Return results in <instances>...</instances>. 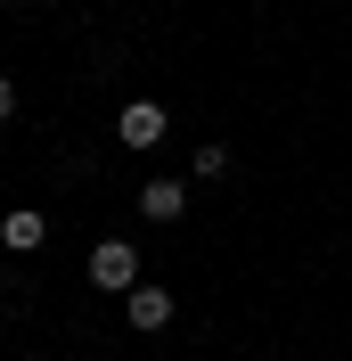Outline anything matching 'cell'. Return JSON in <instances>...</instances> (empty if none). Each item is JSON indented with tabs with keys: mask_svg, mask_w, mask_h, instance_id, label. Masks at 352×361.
Instances as JSON below:
<instances>
[{
	"mask_svg": "<svg viewBox=\"0 0 352 361\" xmlns=\"http://www.w3.org/2000/svg\"><path fill=\"white\" fill-rule=\"evenodd\" d=\"M90 288H115V295L139 288V255H132V238H99V247H90Z\"/></svg>",
	"mask_w": 352,
	"mask_h": 361,
	"instance_id": "obj_1",
	"label": "cell"
},
{
	"mask_svg": "<svg viewBox=\"0 0 352 361\" xmlns=\"http://www.w3.org/2000/svg\"><path fill=\"white\" fill-rule=\"evenodd\" d=\"M164 123H172V115L156 107V99H132V107L115 115V132H123V148H156V140H164Z\"/></svg>",
	"mask_w": 352,
	"mask_h": 361,
	"instance_id": "obj_2",
	"label": "cell"
},
{
	"mask_svg": "<svg viewBox=\"0 0 352 361\" xmlns=\"http://www.w3.org/2000/svg\"><path fill=\"white\" fill-rule=\"evenodd\" d=\"M123 312H132L139 337H156V329H172L180 304H172V288H132V295H123Z\"/></svg>",
	"mask_w": 352,
	"mask_h": 361,
	"instance_id": "obj_3",
	"label": "cell"
},
{
	"mask_svg": "<svg viewBox=\"0 0 352 361\" xmlns=\"http://www.w3.org/2000/svg\"><path fill=\"white\" fill-rule=\"evenodd\" d=\"M139 214H148V222H180V214H189V180L156 173L148 189H139Z\"/></svg>",
	"mask_w": 352,
	"mask_h": 361,
	"instance_id": "obj_4",
	"label": "cell"
},
{
	"mask_svg": "<svg viewBox=\"0 0 352 361\" xmlns=\"http://www.w3.org/2000/svg\"><path fill=\"white\" fill-rule=\"evenodd\" d=\"M0 238H8V247H17V255H33V247H42V238H49V222H42V214H33V205H17V214H0Z\"/></svg>",
	"mask_w": 352,
	"mask_h": 361,
	"instance_id": "obj_5",
	"label": "cell"
},
{
	"mask_svg": "<svg viewBox=\"0 0 352 361\" xmlns=\"http://www.w3.org/2000/svg\"><path fill=\"white\" fill-rule=\"evenodd\" d=\"M189 173H197V180H221V173H230V148H221V140H205L197 157H189Z\"/></svg>",
	"mask_w": 352,
	"mask_h": 361,
	"instance_id": "obj_6",
	"label": "cell"
},
{
	"mask_svg": "<svg viewBox=\"0 0 352 361\" xmlns=\"http://www.w3.org/2000/svg\"><path fill=\"white\" fill-rule=\"evenodd\" d=\"M8 115H17V82H8V74H0V123H8Z\"/></svg>",
	"mask_w": 352,
	"mask_h": 361,
	"instance_id": "obj_7",
	"label": "cell"
}]
</instances>
